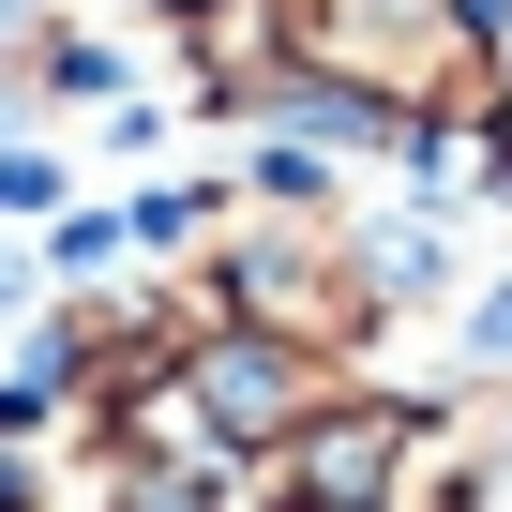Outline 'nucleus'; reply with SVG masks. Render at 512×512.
<instances>
[{"label":"nucleus","instance_id":"nucleus-1","mask_svg":"<svg viewBox=\"0 0 512 512\" xmlns=\"http://www.w3.org/2000/svg\"><path fill=\"white\" fill-rule=\"evenodd\" d=\"M272 31H287V61H302L317 91H347V106H377V121H407V106H437V91L467 76L452 0H272Z\"/></svg>","mask_w":512,"mask_h":512},{"label":"nucleus","instance_id":"nucleus-2","mask_svg":"<svg viewBox=\"0 0 512 512\" xmlns=\"http://www.w3.org/2000/svg\"><path fill=\"white\" fill-rule=\"evenodd\" d=\"M166 392H181L211 437H241V452H256V437L317 422V347H287V332H211V347H196Z\"/></svg>","mask_w":512,"mask_h":512},{"label":"nucleus","instance_id":"nucleus-3","mask_svg":"<svg viewBox=\"0 0 512 512\" xmlns=\"http://www.w3.org/2000/svg\"><path fill=\"white\" fill-rule=\"evenodd\" d=\"M377 512H512V407H452V422L407 407Z\"/></svg>","mask_w":512,"mask_h":512},{"label":"nucleus","instance_id":"nucleus-4","mask_svg":"<svg viewBox=\"0 0 512 512\" xmlns=\"http://www.w3.org/2000/svg\"><path fill=\"white\" fill-rule=\"evenodd\" d=\"M0 512H121V467L31 407H0Z\"/></svg>","mask_w":512,"mask_h":512},{"label":"nucleus","instance_id":"nucleus-5","mask_svg":"<svg viewBox=\"0 0 512 512\" xmlns=\"http://www.w3.org/2000/svg\"><path fill=\"white\" fill-rule=\"evenodd\" d=\"M302 437V497L317 512H377V482H392V437H407V407H347V422H287Z\"/></svg>","mask_w":512,"mask_h":512},{"label":"nucleus","instance_id":"nucleus-6","mask_svg":"<svg viewBox=\"0 0 512 512\" xmlns=\"http://www.w3.org/2000/svg\"><path fill=\"white\" fill-rule=\"evenodd\" d=\"M482 362H497V377H512V287H497V302H482Z\"/></svg>","mask_w":512,"mask_h":512},{"label":"nucleus","instance_id":"nucleus-7","mask_svg":"<svg viewBox=\"0 0 512 512\" xmlns=\"http://www.w3.org/2000/svg\"><path fill=\"white\" fill-rule=\"evenodd\" d=\"M151 16H211V0H151Z\"/></svg>","mask_w":512,"mask_h":512}]
</instances>
